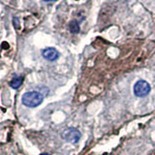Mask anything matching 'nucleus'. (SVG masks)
I'll return each instance as SVG.
<instances>
[{
  "mask_svg": "<svg viewBox=\"0 0 155 155\" xmlns=\"http://www.w3.org/2000/svg\"><path fill=\"white\" fill-rule=\"evenodd\" d=\"M43 101L44 95L39 91H28L21 97L22 104L28 108H36L43 103Z\"/></svg>",
  "mask_w": 155,
  "mask_h": 155,
  "instance_id": "obj_1",
  "label": "nucleus"
},
{
  "mask_svg": "<svg viewBox=\"0 0 155 155\" xmlns=\"http://www.w3.org/2000/svg\"><path fill=\"white\" fill-rule=\"evenodd\" d=\"M61 137L63 140H65L68 143H77L80 142V140L81 138V133L80 132V130H78L77 128L69 127V128H66L64 131H62Z\"/></svg>",
  "mask_w": 155,
  "mask_h": 155,
  "instance_id": "obj_2",
  "label": "nucleus"
},
{
  "mask_svg": "<svg viewBox=\"0 0 155 155\" xmlns=\"http://www.w3.org/2000/svg\"><path fill=\"white\" fill-rule=\"evenodd\" d=\"M151 91V86L147 81L140 80L134 84L133 92L137 97H145Z\"/></svg>",
  "mask_w": 155,
  "mask_h": 155,
  "instance_id": "obj_3",
  "label": "nucleus"
},
{
  "mask_svg": "<svg viewBox=\"0 0 155 155\" xmlns=\"http://www.w3.org/2000/svg\"><path fill=\"white\" fill-rule=\"evenodd\" d=\"M42 55L48 61H56L59 58V51L54 48H47L45 50H43Z\"/></svg>",
  "mask_w": 155,
  "mask_h": 155,
  "instance_id": "obj_4",
  "label": "nucleus"
},
{
  "mask_svg": "<svg viewBox=\"0 0 155 155\" xmlns=\"http://www.w3.org/2000/svg\"><path fill=\"white\" fill-rule=\"evenodd\" d=\"M22 82H23V77H15L14 79L10 81V86L12 87V88L14 89H18L19 88V87L21 86L22 84Z\"/></svg>",
  "mask_w": 155,
  "mask_h": 155,
  "instance_id": "obj_5",
  "label": "nucleus"
},
{
  "mask_svg": "<svg viewBox=\"0 0 155 155\" xmlns=\"http://www.w3.org/2000/svg\"><path fill=\"white\" fill-rule=\"evenodd\" d=\"M69 29L71 33H74V34H77L79 33L80 30H81V27H80V24L77 21H72L70 23H69Z\"/></svg>",
  "mask_w": 155,
  "mask_h": 155,
  "instance_id": "obj_6",
  "label": "nucleus"
},
{
  "mask_svg": "<svg viewBox=\"0 0 155 155\" xmlns=\"http://www.w3.org/2000/svg\"><path fill=\"white\" fill-rule=\"evenodd\" d=\"M43 1H45V2H54V1H57V0H43Z\"/></svg>",
  "mask_w": 155,
  "mask_h": 155,
  "instance_id": "obj_7",
  "label": "nucleus"
},
{
  "mask_svg": "<svg viewBox=\"0 0 155 155\" xmlns=\"http://www.w3.org/2000/svg\"><path fill=\"white\" fill-rule=\"evenodd\" d=\"M40 155H51V154H48V153H46V152H44V153H41Z\"/></svg>",
  "mask_w": 155,
  "mask_h": 155,
  "instance_id": "obj_8",
  "label": "nucleus"
}]
</instances>
